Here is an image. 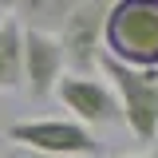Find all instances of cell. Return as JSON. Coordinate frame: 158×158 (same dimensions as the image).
<instances>
[{
    "instance_id": "cell-5",
    "label": "cell",
    "mask_w": 158,
    "mask_h": 158,
    "mask_svg": "<svg viewBox=\"0 0 158 158\" xmlns=\"http://www.w3.org/2000/svg\"><path fill=\"white\" fill-rule=\"evenodd\" d=\"M59 103L75 115V123H83L87 131L91 127H111L123 118V107H118L115 91L95 75H63L56 87Z\"/></svg>"
},
{
    "instance_id": "cell-8",
    "label": "cell",
    "mask_w": 158,
    "mask_h": 158,
    "mask_svg": "<svg viewBox=\"0 0 158 158\" xmlns=\"http://www.w3.org/2000/svg\"><path fill=\"white\" fill-rule=\"evenodd\" d=\"M71 8H75V4H63V0H56V4H48V0H28V4H20V8H16V24L32 28V32L63 28V20H67Z\"/></svg>"
},
{
    "instance_id": "cell-4",
    "label": "cell",
    "mask_w": 158,
    "mask_h": 158,
    "mask_svg": "<svg viewBox=\"0 0 158 158\" xmlns=\"http://www.w3.org/2000/svg\"><path fill=\"white\" fill-rule=\"evenodd\" d=\"M107 12H111V4H103V0H87V4H75L67 12L56 40L63 48V63L71 67V75H95L99 71Z\"/></svg>"
},
{
    "instance_id": "cell-2",
    "label": "cell",
    "mask_w": 158,
    "mask_h": 158,
    "mask_svg": "<svg viewBox=\"0 0 158 158\" xmlns=\"http://www.w3.org/2000/svg\"><path fill=\"white\" fill-rule=\"evenodd\" d=\"M103 75L115 79L118 91V107H123V123L131 127V135L138 142H158V71H135V67H123L115 59L99 56Z\"/></svg>"
},
{
    "instance_id": "cell-6",
    "label": "cell",
    "mask_w": 158,
    "mask_h": 158,
    "mask_svg": "<svg viewBox=\"0 0 158 158\" xmlns=\"http://www.w3.org/2000/svg\"><path fill=\"white\" fill-rule=\"evenodd\" d=\"M63 48L52 32H32L24 28V83L32 99H48L63 79Z\"/></svg>"
},
{
    "instance_id": "cell-7",
    "label": "cell",
    "mask_w": 158,
    "mask_h": 158,
    "mask_svg": "<svg viewBox=\"0 0 158 158\" xmlns=\"http://www.w3.org/2000/svg\"><path fill=\"white\" fill-rule=\"evenodd\" d=\"M24 83V32L16 16L0 24V91H16Z\"/></svg>"
},
{
    "instance_id": "cell-1",
    "label": "cell",
    "mask_w": 158,
    "mask_h": 158,
    "mask_svg": "<svg viewBox=\"0 0 158 158\" xmlns=\"http://www.w3.org/2000/svg\"><path fill=\"white\" fill-rule=\"evenodd\" d=\"M103 52L135 71H158V0H115L103 28Z\"/></svg>"
},
{
    "instance_id": "cell-11",
    "label": "cell",
    "mask_w": 158,
    "mask_h": 158,
    "mask_svg": "<svg viewBox=\"0 0 158 158\" xmlns=\"http://www.w3.org/2000/svg\"><path fill=\"white\" fill-rule=\"evenodd\" d=\"M4 158H20V154H16V150H12V154H4Z\"/></svg>"
},
{
    "instance_id": "cell-3",
    "label": "cell",
    "mask_w": 158,
    "mask_h": 158,
    "mask_svg": "<svg viewBox=\"0 0 158 158\" xmlns=\"http://www.w3.org/2000/svg\"><path fill=\"white\" fill-rule=\"evenodd\" d=\"M4 138L24 146V150L52 154V158H95L103 150L99 138L83 123H75V118H28V123H12L4 131Z\"/></svg>"
},
{
    "instance_id": "cell-10",
    "label": "cell",
    "mask_w": 158,
    "mask_h": 158,
    "mask_svg": "<svg viewBox=\"0 0 158 158\" xmlns=\"http://www.w3.org/2000/svg\"><path fill=\"white\" fill-rule=\"evenodd\" d=\"M4 20H8V16H4V8H0V24H4Z\"/></svg>"
},
{
    "instance_id": "cell-9",
    "label": "cell",
    "mask_w": 158,
    "mask_h": 158,
    "mask_svg": "<svg viewBox=\"0 0 158 158\" xmlns=\"http://www.w3.org/2000/svg\"><path fill=\"white\" fill-rule=\"evenodd\" d=\"M123 158H158V150H146V154H123Z\"/></svg>"
}]
</instances>
